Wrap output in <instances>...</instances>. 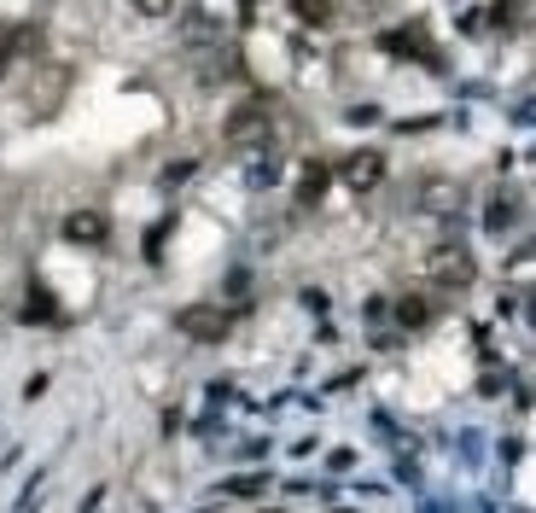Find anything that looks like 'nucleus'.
Listing matches in <instances>:
<instances>
[{"mask_svg": "<svg viewBox=\"0 0 536 513\" xmlns=\"http://www.w3.org/2000/svg\"><path fill=\"white\" fill-rule=\"evenodd\" d=\"M321 187H327V170H321V164H309V170H303L298 199H303V205H315V199H321Z\"/></svg>", "mask_w": 536, "mask_h": 513, "instance_id": "0eeeda50", "label": "nucleus"}, {"mask_svg": "<svg viewBox=\"0 0 536 513\" xmlns=\"http://www.w3.org/2000/svg\"><path fill=\"white\" fill-rule=\"evenodd\" d=\"M338 181H344L350 193H373V187L385 181V158H379L373 146H362V152H350V158H344V170H338Z\"/></svg>", "mask_w": 536, "mask_h": 513, "instance_id": "f03ea898", "label": "nucleus"}, {"mask_svg": "<svg viewBox=\"0 0 536 513\" xmlns=\"http://www.w3.org/2000/svg\"><path fill=\"white\" fill-rule=\"evenodd\" d=\"M426 321H432V304H426V298H414V292L397 298V327H402V333H420Z\"/></svg>", "mask_w": 536, "mask_h": 513, "instance_id": "39448f33", "label": "nucleus"}, {"mask_svg": "<svg viewBox=\"0 0 536 513\" xmlns=\"http://www.w3.org/2000/svg\"><path fill=\"white\" fill-rule=\"evenodd\" d=\"M426 274H432L437 286H449V292H467V286H472V251H467V245H455V240L432 245Z\"/></svg>", "mask_w": 536, "mask_h": 513, "instance_id": "f257e3e1", "label": "nucleus"}, {"mask_svg": "<svg viewBox=\"0 0 536 513\" xmlns=\"http://www.w3.org/2000/svg\"><path fill=\"white\" fill-rule=\"evenodd\" d=\"M105 234H111V222H105L100 210H76V216H65V240L70 245H105Z\"/></svg>", "mask_w": 536, "mask_h": 513, "instance_id": "20e7f679", "label": "nucleus"}, {"mask_svg": "<svg viewBox=\"0 0 536 513\" xmlns=\"http://www.w3.org/2000/svg\"><path fill=\"white\" fill-rule=\"evenodd\" d=\"M344 12H356V18H373V12H379V0H344Z\"/></svg>", "mask_w": 536, "mask_h": 513, "instance_id": "9d476101", "label": "nucleus"}, {"mask_svg": "<svg viewBox=\"0 0 536 513\" xmlns=\"http://www.w3.org/2000/svg\"><path fill=\"white\" fill-rule=\"evenodd\" d=\"M292 12H298L303 24H315V30H327V24H333V0H292Z\"/></svg>", "mask_w": 536, "mask_h": 513, "instance_id": "423d86ee", "label": "nucleus"}, {"mask_svg": "<svg viewBox=\"0 0 536 513\" xmlns=\"http://www.w3.org/2000/svg\"><path fill=\"white\" fill-rule=\"evenodd\" d=\"M181 333H187V339L216 344L222 333H228V315H222V309H210V304H193V309H181Z\"/></svg>", "mask_w": 536, "mask_h": 513, "instance_id": "7ed1b4c3", "label": "nucleus"}, {"mask_svg": "<svg viewBox=\"0 0 536 513\" xmlns=\"http://www.w3.org/2000/svg\"><path fill=\"white\" fill-rule=\"evenodd\" d=\"M385 47H391V53H420L426 35H420V30H397V35H385Z\"/></svg>", "mask_w": 536, "mask_h": 513, "instance_id": "6e6552de", "label": "nucleus"}, {"mask_svg": "<svg viewBox=\"0 0 536 513\" xmlns=\"http://www.w3.org/2000/svg\"><path fill=\"white\" fill-rule=\"evenodd\" d=\"M175 0H134V12H146V18H164Z\"/></svg>", "mask_w": 536, "mask_h": 513, "instance_id": "1a4fd4ad", "label": "nucleus"}]
</instances>
